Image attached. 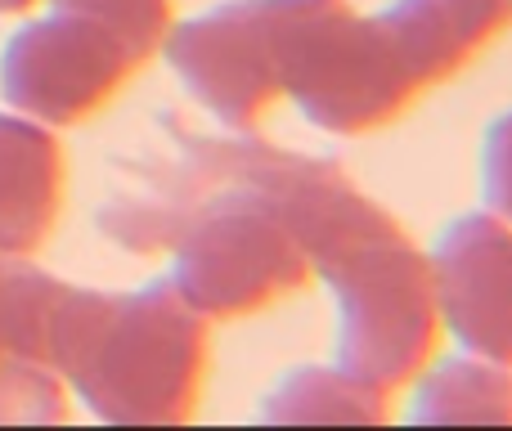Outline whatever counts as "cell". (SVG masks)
<instances>
[{"label":"cell","mask_w":512,"mask_h":431,"mask_svg":"<svg viewBox=\"0 0 512 431\" xmlns=\"http://www.w3.org/2000/svg\"><path fill=\"white\" fill-rule=\"evenodd\" d=\"M270 198L337 310L333 364L400 396L441 346L427 252L333 158L283 153Z\"/></svg>","instance_id":"6da1fadb"},{"label":"cell","mask_w":512,"mask_h":431,"mask_svg":"<svg viewBox=\"0 0 512 431\" xmlns=\"http://www.w3.org/2000/svg\"><path fill=\"white\" fill-rule=\"evenodd\" d=\"M207 319L167 279L135 292L63 288L50 364L104 423H185L203 405Z\"/></svg>","instance_id":"7a4b0ae2"},{"label":"cell","mask_w":512,"mask_h":431,"mask_svg":"<svg viewBox=\"0 0 512 431\" xmlns=\"http://www.w3.org/2000/svg\"><path fill=\"white\" fill-rule=\"evenodd\" d=\"M274 158L279 144L256 140L248 176L207 198L167 252V283L207 324L252 319L315 279L297 234L265 189Z\"/></svg>","instance_id":"3957f363"},{"label":"cell","mask_w":512,"mask_h":431,"mask_svg":"<svg viewBox=\"0 0 512 431\" xmlns=\"http://www.w3.org/2000/svg\"><path fill=\"white\" fill-rule=\"evenodd\" d=\"M279 81L283 99L315 131L342 140L382 131L423 95L387 23L360 14L351 0H301L283 41Z\"/></svg>","instance_id":"277c9868"},{"label":"cell","mask_w":512,"mask_h":431,"mask_svg":"<svg viewBox=\"0 0 512 431\" xmlns=\"http://www.w3.org/2000/svg\"><path fill=\"white\" fill-rule=\"evenodd\" d=\"M301 0H221L171 23L162 59L185 95L225 131H256L283 99V41Z\"/></svg>","instance_id":"5b68a950"},{"label":"cell","mask_w":512,"mask_h":431,"mask_svg":"<svg viewBox=\"0 0 512 431\" xmlns=\"http://www.w3.org/2000/svg\"><path fill=\"white\" fill-rule=\"evenodd\" d=\"M144 63L77 9L54 5L0 50V99L41 126H77L108 108Z\"/></svg>","instance_id":"8992f818"},{"label":"cell","mask_w":512,"mask_h":431,"mask_svg":"<svg viewBox=\"0 0 512 431\" xmlns=\"http://www.w3.org/2000/svg\"><path fill=\"white\" fill-rule=\"evenodd\" d=\"M441 333L459 351L512 369V220L468 212L427 247Z\"/></svg>","instance_id":"52a82bcc"},{"label":"cell","mask_w":512,"mask_h":431,"mask_svg":"<svg viewBox=\"0 0 512 431\" xmlns=\"http://www.w3.org/2000/svg\"><path fill=\"white\" fill-rule=\"evenodd\" d=\"M63 212V149L50 126L0 113V256L45 247Z\"/></svg>","instance_id":"ba28073f"},{"label":"cell","mask_w":512,"mask_h":431,"mask_svg":"<svg viewBox=\"0 0 512 431\" xmlns=\"http://www.w3.org/2000/svg\"><path fill=\"white\" fill-rule=\"evenodd\" d=\"M423 90L459 77L512 27V0H391L378 9Z\"/></svg>","instance_id":"9c48e42d"},{"label":"cell","mask_w":512,"mask_h":431,"mask_svg":"<svg viewBox=\"0 0 512 431\" xmlns=\"http://www.w3.org/2000/svg\"><path fill=\"white\" fill-rule=\"evenodd\" d=\"M409 423H512V369L481 355H450L432 360L409 382Z\"/></svg>","instance_id":"30bf717a"},{"label":"cell","mask_w":512,"mask_h":431,"mask_svg":"<svg viewBox=\"0 0 512 431\" xmlns=\"http://www.w3.org/2000/svg\"><path fill=\"white\" fill-rule=\"evenodd\" d=\"M265 423H387L391 396L342 364H297L261 396Z\"/></svg>","instance_id":"8fae6325"},{"label":"cell","mask_w":512,"mask_h":431,"mask_svg":"<svg viewBox=\"0 0 512 431\" xmlns=\"http://www.w3.org/2000/svg\"><path fill=\"white\" fill-rule=\"evenodd\" d=\"M59 9H77L104 32H113L140 63H153L162 54V41L171 32V0H50Z\"/></svg>","instance_id":"7c38bea8"},{"label":"cell","mask_w":512,"mask_h":431,"mask_svg":"<svg viewBox=\"0 0 512 431\" xmlns=\"http://www.w3.org/2000/svg\"><path fill=\"white\" fill-rule=\"evenodd\" d=\"M68 418V382L54 364H0V423H59Z\"/></svg>","instance_id":"4fadbf2b"},{"label":"cell","mask_w":512,"mask_h":431,"mask_svg":"<svg viewBox=\"0 0 512 431\" xmlns=\"http://www.w3.org/2000/svg\"><path fill=\"white\" fill-rule=\"evenodd\" d=\"M481 198L495 216L512 220V108L481 135Z\"/></svg>","instance_id":"5bb4252c"},{"label":"cell","mask_w":512,"mask_h":431,"mask_svg":"<svg viewBox=\"0 0 512 431\" xmlns=\"http://www.w3.org/2000/svg\"><path fill=\"white\" fill-rule=\"evenodd\" d=\"M9 360V256H0V364Z\"/></svg>","instance_id":"9a60e30c"},{"label":"cell","mask_w":512,"mask_h":431,"mask_svg":"<svg viewBox=\"0 0 512 431\" xmlns=\"http://www.w3.org/2000/svg\"><path fill=\"white\" fill-rule=\"evenodd\" d=\"M41 0H0V14H27V9H36Z\"/></svg>","instance_id":"2e32d148"}]
</instances>
